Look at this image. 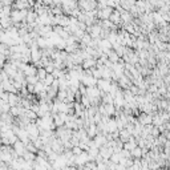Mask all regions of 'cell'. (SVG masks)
Masks as SVG:
<instances>
[{"instance_id": "1", "label": "cell", "mask_w": 170, "mask_h": 170, "mask_svg": "<svg viewBox=\"0 0 170 170\" xmlns=\"http://www.w3.org/2000/svg\"><path fill=\"white\" fill-rule=\"evenodd\" d=\"M112 12H113V8L108 7V5L101 9H97V19H100V20H107V19H109V16L112 15Z\"/></svg>"}, {"instance_id": "2", "label": "cell", "mask_w": 170, "mask_h": 170, "mask_svg": "<svg viewBox=\"0 0 170 170\" xmlns=\"http://www.w3.org/2000/svg\"><path fill=\"white\" fill-rule=\"evenodd\" d=\"M12 146H14V152H15L19 157H23V156H24V153L27 152V149H25V144H24V142H21L20 140L16 141V142H15Z\"/></svg>"}, {"instance_id": "3", "label": "cell", "mask_w": 170, "mask_h": 170, "mask_svg": "<svg viewBox=\"0 0 170 170\" xmlns=\"http://www.w3.org/2000/svg\"><path fill=\"white\" fill-rule=\"evenodd\" d=\"M137 121H138L140 124H142L144 126L145 125H150L153 121V114H149V113H145V112H141L138 118H137Z\"/></svg>"}, {"instance_id": "4", "label": "cell", "mask_w": 170, "mask_h": 170, "mask_svg": "<svg viewBox=\"0 0 170 170\" xmlns=\"http://www.w3.org/2000/svg\"><path fill=\"white\" fill-rule=\"evenodd\" d=\"M110 85H112V80H105V79L97 80V88L100 89L101 92L108 93L109 89H110Z\"/></svg>"}, {"instance_id": "5", "label": "cell", "mask_w": 170, "mask_h": 170, "mask_svg": "<svg viewBox=\"0 0 170 170\" xmlns=\"http://www.w3.org/2000/svg\"><path fill=\"white\" fill-rule=\"evenodd\" d=\"M109 20H110L114 25L120 24V23H121V15H120V12H118L117 9H114V11L112 12V15L109 16Z\"/></svg>"}, {"instance_id": "6", "label": "cell", "mask_w": 170, "mask_h": 170, "mask_svg": "<svg viewBox=\"0 0 170 170\" xmlns=\"http://www.w3.org/2000/svg\"><path fill=\"white\" fill-rule=\"evenodd\" d=\"M107 56H108V60H109V61H110V63H113V64H116V63H118V61H120V60H121V57L118 56V54H117L116 52H114L113 49H110V51H109V52L107 53Z\"/></svg>"}, {"instance_id": "7", "label": "cell", "mask_w": 170, "mask_h": 170, "mask_svg": "<svg viewBox=\"0 0 170 170\" xmlns=\"http://www.w3.org/2000/svg\"><path fill=\"white\" fill-rule=\"evenodd\" d=\"M0 25H2L4 29H8L9 27L14 25V23H12V20H11L9 16H4V17H2V20H0Z\"/></svg>"}, {"instance_id": "8", "label": "cell", "mask_w": 170, "mask_h": 170, "mask_svg": "<svg viewBox=\"0 0 170 170\" xmlns=\"http://www.w3.org/2000/svg\"><path fill=\"white\" fill-rule=\"evenodd\" d=\"M131 158H142V149L140 146H136L133 150H130Z\"/></svg>"}, {"instance_id": "9", "label": "cell", "mask_w": 170, "mask_h": 170, "mask_svg": "<svg viewBox=\"0 0 170 170\" xmlns=\"http://www.w3.org/2000/svg\"><path fill=\"white\" fill-rule=\"evenodd\" d=\"M70 150H72L73 156H79V154H81V153L84 152V150H82V149H81V147H80L79 145H77V146H73V147H72V149H70Z\"/></svg>"}, {"instance_id": "10", "label": "cell", "mask_w": 170, "mask_h": 170, "mask_svg": "<svg viewBox=\"0 0 170 170\" xmlns=\"http://www.w3.org/2000/svg\"><path fill=\"white\" fill-rule=\"evenodd\" d=\"M3 5H12L14 4V0H0Z\"/></svg>"}, {"instance_id": "11", "label": "cell", "mask_w": 170, "mask_h": 170, "mask_svg": "<svg viewBox=\"0 0 170 170\" xmlns=\"http://www.w3.org/2000/svg\"><path fill=\"white\" fill-rule=\"evenodd\" d=\"M37 3H41V4H44V2H45V0H36Z\"/></svg>"}]
</instances>
